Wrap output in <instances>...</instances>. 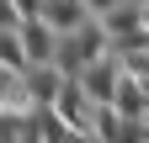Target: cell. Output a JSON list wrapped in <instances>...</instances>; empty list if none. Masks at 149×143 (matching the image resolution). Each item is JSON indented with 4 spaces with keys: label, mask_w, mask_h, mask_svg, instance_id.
<instances>
[{
    "label": "cell",
    "mask_w": 149,
    "mask_h": 143,
    "mask_svg": "<svg viewBox=\"0 0 149 143\" xmlns=\"http://www.w3.org/2000/svg\"><path fill=\"white\" fill-rule=\"evenodd\" d=\"M112 106H117L123 117H139V122H149V85H144L139 74H128V69H123V80H117V96H112Z\"/></svg>",
    "instance_id": "5"
},
{
    "label": "cell",
    "mask_w": 149,
    "mask_h": 143,
    "mask_svg": "<svg viewBox=\"0 0 149 143\" xmlns=\"http://www.w3.org/2000/svg\"><path fill=\"white\" fill-rule=\"evenodd\" d=\"M117 80H123V58H117L112 48L80 69V85L91 90V101H112V96H117Z\"/></svg>",
    "instance_id": "2"
},
{
    "label": "cell",
    "mask_w": 149,
    "mask_h": 143,
    "mask_svg": "<svg viewBox=\"0 0 149 143\" xmlns=\"http://www.w3.org/2000/svg\"><path fill=\"white\" fill-rule=\"evenodd\" d=\"M6 27H22V11H16V0H0V32Z\"/></svg>",
    "instance_id": "10"
},
{
    "label": "cell",
    "mask_w": 149,
    "mask_h": 143,
    "mask_svg": "<svg viewBox=\"0 0 149 143\" xmlns=\"http://www.w3.org/2000/svg\"><path fill=\"white\" fill-rule=\"evenodd\" d=\"M144 27H149V0H144Z\"/></svg>",
    "instance_id": "12"
},
{
    "label": "cell",
    "mask_w": 149,
    "mask_h": 143,
    "mask_svg": "<svg viewBox=\"0 0 149 143\" xmlns=\"http://www.w3.org/2000/svg\"><path fill=\"white\" fill-rule=\"evenodd\" d=\"M117 58H123V69H128V74H139V80L149 85V48H139V53H117Z\"/></svg>",
    "instance_id": "9"
},
{
    "label": "cell",
    "mask_w": 149,
    "mask_h": 143,
    "mask_svg": "<svg viewBox=\"0 0 149 143\" xmlns=\"http://www.w3.org/2000/svg\"><path fill=\"white\" fill-rule=\"evenodd\" d=\"M112 48V37H107V27L91 16L85 27H74V32H59V53H53V64L64 69V74H80V69L91 64V58H101V53Z\"/></svg>",
    "instance_id": "1"
},
{
    "label": "cell",
    "mask_w": 149,
    "mask_h": 143,
    "mask_svg": "<svg viewBox=\"0 0 149 143\" xmlns=\"http://www.w3.org/2000/svg\"><path fill=\"white\" fill-rule=\"evenodd\" d=\"M0 64H11V69H27V64H32V58H27V48H22V32H16V27L0 32Z\"/></svg>",
    "instance_id": "8"
},
{
    "label": "cell",
    "mask_w": 149,
    "mask_h": 143,
    "mask_svg": "<svg viewBox=\"0 0 149 143\" xmlns=\"http://www.w3.org/2000/svg\"><path fill=\"white\" fill-rule=\"evenodd\" d=\"M43 16H48L53 32H74V27L91 21V6L85 0H43Z\"/></svg>",
    "instance_id": "6"
},
{
    "label": "cell",
    "mask_w": 149,
    "mask_h": 143,
    "mask_svg": "<svg viewBox=\"0 0 149 143\" xmlns=\"http://www.w3.org/2000/svg\"><path fill=\"white\" fill-rule=\"evenodd\" d=\"M22 48L32 64H53V53H59V32L48 27V16H22Z\"/></svg>",
    "instance_id": "3"
},
{
    "label": "cell",
    "mask_w": 149,
    "mask_h": 143,
    "mask_svg": "<svg viewBox=\"0 0 149 143\" xmlns=\"http://www.w3.org/2000/svg\"><path fill=\"white\" fill-rule=\"evenodd\" d=\"M85 6H91V16H101V11H112V6H117V0H85Z\"/></svg>",
    "instance_id": "11"
},
{
    "label": "cell",
    "mask_w": 149,
    "mask_h": 143,
    "mask_svg": "<svg viewBox=\"0 0 149 143\" xmlns=\"http://www.w3.org/2000/svg\"><path fill=\"white\" fill-rule=\"evenodd\" d=\"M96 21L107 27V37H128V32H139L144 27V6H128V0H117L112 11H101Z\"/></svg>",
    "instance_id": "7"
},
{
    "label": "cell",
    "mask_w": 149,
    "mask_h": 143,
    "mask_svg": "<svg viewBox=\"0 0 149 143\" xmlns=\"http://www.w3.org/2000/svg\"><path fill=\"white\" fill-rule=\"evenodd\" d=\"M64 85V69L59 64H27L22 69V90H27V106H48Z\"/></svg>",
    "instance_id": "4"
}]
</instances>
